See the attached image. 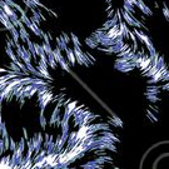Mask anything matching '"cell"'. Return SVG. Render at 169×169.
Listing matches in <instances>:
<instances>
[{
  "mask_svg": "<svg viewBox=\"0 0 169 169\" xmlns=\"http://www.w3.org/2000/svg\"><path fill=\"white\" fill-rule=\"evenodd\" d=\"M137 5H138V8L142 10V13H144L145 15H151V10H150V8H148V6L145 5V3H144L143 0H137Z\"/></svg>",
  "mask_w": 169,
  "mask_h": 169,
  "instance_id": "6da1fadb",
  "label": "cell"
},
{
  "mask_svg": "<svg viewBox=\"0 0 169 169\" xmlns=\"http://www.w3.org/2000/svg\"><path fill=\"white\" fill-rule=\"evenodd\" d=\"M135 35L138 36V39L140 40V43H143V44H147L148 41H150V39H149V36L148 35H145L143 32H140V30H135Z\"/></svg>",
  "mask_w": 169,
  "mask_h": 169,
  "instance_id": "7a4b0ae2",
  "label": "cell"
},
{
  "mask_svg": "<svg viewBox=\"0 0 169 169\" xmlns=\"http://www.w3.org/2000/svg\"><path fill=\"white\" fill-rule=\"evenodd\" d=\"M145 45H147V49H148V51H149L150 59H151V58H153L154 55L157 54V50H156V48H154V45H153V43H151V41H148Z\"/></svg>",
  "mask_w": 169,
  "mask_h": 169,
  "instance_id": "3957f363",
  "label": "cell"
},
{
  "mask_svg": "<svg viewBox=\"0 0 169 169\" xmlns=\"http://www.w3.org/2000/svg\"><path fill=\"white\" fill-rule=\"evenodd\" d=\"M39 122H40V127H41V128L45 129V127H46V119H45V116H44V113H40Z\"/></svg>",
  "mask_w": 169,
  "mask_h": 169,
  "instance_id": "277c9868",
  "label": "cell"
},
{
  "mask_svg": "<svg viewBox=\"0 0 169 169\" xmlns=\"http://www.w3.org/2000/svg\"><path fill=\"white\" fill-rule=\"evenodd\" d=\"M67 53H68V59H69V61H70L71 64H74L75 63V57H74V51L73 50H67Z\"/></svg>",
  "mask_w": 169,
  "mask_h": 169,
  "instance_id": "5b68a950",
  "label": "cell"
},
{
  "mask_svg": "<svg viewBox=\"0 0 169 169\" xmlns=\"http://www.w3.org/2000/svg\"><path fill=\"white\" fill-rule=\"evenodd\" d=\"M162 11H163V15L165 16V20L169 22V9H168V6L165 4H163V9H162Z\"/></svg>",
  "mask_w": 169,
  "mask_h": 169,
  "instance_id": "8992f818",
  "label": "cell"
},
{
  "mask_svg": "<svg viewBox=\"0 0 169 169\" xmlns=\"http://www.w3.org/2000/svg\"><path fill=\"white\" fill-rule=\"evenodd\" d=\"M147 98L149 99L151 103H157L158 100H159V98H158L156 94H149V93H147Z\"/></svg>",
  "mask_w": 169,
  "mask_h": 169,
  "instance_id": "52a82bcc",
  "label": "cell"
},
{
  "mask_svg": "<svg viewBox=\"0 0 169 169\" xmlns=\"http://www.w3.org/2000/svg\"><path fill=\"white\" fill-rule=\"evenodd\" d=\"M87 45L90 48H96V43L93 39H87Z\"/></svg>",
  "mask_w": 169,
  "mask_h": 169,
  "instance_id": "ba28073f",
  "label": "cell"
},
{
  "mask_svg": "<svg viewBox=\"0 0 169 169\" xmlns=\"http://www.w3.org/2000/svg\"><path fill=\"white\" fill-rule=\"evenodd\" d=\"M162 89H163V90H169V81L167 83V84H164L163 87H162Z\"/></svg>",
  "mask_w": 169,
  "mask_h": 169,
  "instance_id": "9c48e42d",
  "label": "cell"
},
{
  "mask_svg": "<svg viewBox=\"0 0 169 169\" xmlns=\"http://www.w3.org/2000/svg\"><path fill=\"white\" fill-rule=\"evenodd\" d=\"M128 1H129L132 5H137V0H128Z\"/></svg>",
  "mask_w": 169,
  "mask_h": 169,
  "instance_id": "30bf717a",
  "label": "cell"
},
{
  "mask_svg": "<svg viewBox=\"0 0 169 169\" xmlns=\"http://www.w3.org/2000/svg\"><path fill=\"white\" fill-rule=\"evenodd\" d=\"M106 1H112V0H106Z\"/></svg>",
  "mask_w": 169,
  "mask_h": 169,
  "instance_id": "8fae6325",
  "label": "cell"
}]
</instances>
